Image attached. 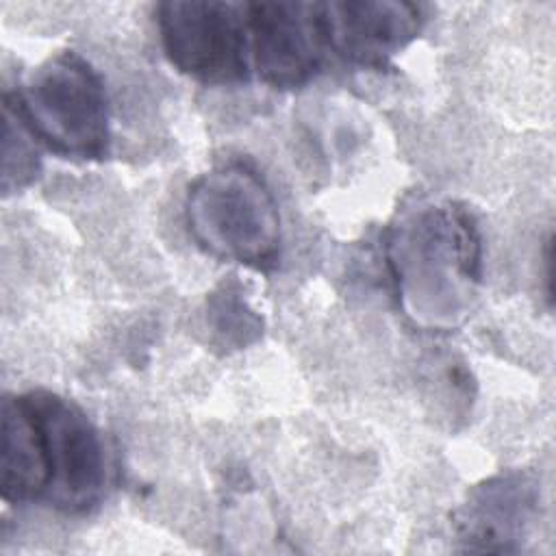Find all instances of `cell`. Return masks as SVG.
Wrapping results in <instances>:
<instances>
[{
    "mask_svg": "<svg viewBox=\"0 0 556 556\" xmlns=\"http://www.w3.org/2000/svg\"><path fill=\"white\" fill-rule=\"evenodd\" d=\"M400 308L415 328L447 332L473 311L482 243L471 215L452 202L419 204L387 237Z\"/></svg>",
    "mask_w": 556,
    "mask_h": 556,
    "instance_id": "cell-1",
    "label": "cell"
},
{
    "mask_svg": "<svg viewBox=\"0 0 556 556\" xmlns=\"http://www.w3.org/2000/svg\"><path fill=\"white\" fill-rule=\"evenodd\" d=\"M185 219L195 243L222 261L269 269L280 254V213L265 180L232 163L202 174L187 193Z\"/></svg>",
    "mask_w": 556,
    "mask_h": 556,
    "instance_id": "cell-2",
    "label": "cell"
},
{
    "mask_svg": "<svg viewBox=\"0 0 556 556\" xmlns=\"http://www.w3.org/2000/svg\"><path fill=\"white\" fill-rule=\"evenodd\" d=\"M35 139L63 156L102 159L109 150V102L96 70L76 52L43 61L4 96Z\"/></svg>",
    "mask_w": 556,
    "mask_h": 556,
    "instance_id": "cell-3",
    "label": "cell"
},
{
    "mask_svg": "<svg viewBox=\"0 0 556 556\" xmlns=\"http://www.w3.org/2000/svg\"><path fill=\"white\" fill-rule=\"evenodd\" d=\"M159 33L169 63L206 85L252 76L245 4L182 0L159 4Z\"/></svg>",
    "mask_w": 556,
    "mask_h": 556,
    "instance_id": "cell-4",
    "label": "cell"
},
{
    "mask_svg": "<svg viewBox=\"0 0 556 556\" xmlns=\"http://www.w3.org/2000/svg\"><path fill=\"white\" fill-rule=\"evenodd\" d=\"M39 430L48 469L46 504L65 513L96 506L106 484V456L100 432L70 400L37 389L22 393Z\"/></svg>",
    "mask_w": 556,
    "mask_h": 556,
    "instance_id": "cell-5",
    "label": "cell"
},
{
    "mask_svg": "<svg viewBox=\"0 0 556 556\" xmlns=\"http://www.w3.org/2000/svg\"><path fill=\"white\" fill-rule=\"evenodd\" d=\"M250 70L276 89L306 85L326 50L317 4L248 2Z\"/></svg>",
    "mask_w": 556,
    "mask_h": 556,
    "instance_id": "cell-6",
    "label": "cell"
},
{
    "mask_svg": "<svg viewBox=\"0 0 556 556\" xmlns=\"http://www.w3.org/2000/svg\"><path fill=\"white\" fill-rule=\"evenodd\" d=\"M317 11L326 48L365 67H382L424 24L417 4L395 0H337L317 4Z\"/></svg>",
    "mask_w": 556,
    "mask_h": 556,
    "instance_id": "cell-7",
    "label": "cell"
},
{
    "mask_svg": "<svg viewBox=\"0 0 556 556\" xmlns=\"http://www.w3.org/2000/svg\"><path fill=\"white\" fill-rule=\"evenodd\" d=\"M536 489L519 473L480 484L458 510L456 530L469 549L513 552L536 513Z\"/></svg>",
    "mask_w": 556,
    "mask_h": 556,
    "instance_id": "cell-8",
    "label": "cell"
},
{
    "mask_svg": "<svg viewBox=\"0 0 556 556\" xmlns=\"http://www.w3.org/2000/svg\"><path fill=\"white\" fill-rule=\"evenodd\" d=\"M0 489L4 502H43L48 469L39 443L37 424L24 395H7L2 402Z\"/></svg>",
    "mask_w": 556,
    "mask_h": 556,
    "instance_id": "cell-9",
    "label": "cell"
},
{
    "mask_svg": "<svg viewBox=\"0 0 556 556\" xmlns=\"http://www.w3.org/2000/svg\"><path fill=\"white\" fill-rule=\"evenodd\" d=\"M20 113L4 98V146H2V191L11 193L30 185L39 174V154Z\"/></svg>",
    "mask_w": 556,
    "mask_h": 556,
    "instance_id": "cell-10",
    "label": "cell"
},
{
    "mask_svg": "<svg viewBox=\"0 0 556 556\" xmlns=\"http://www.w3.org/2000/svg\"><path fill=\"white\" fill-rule=\"evenodd\" d=\"M232 287L224 285L222 293H215L211 317H215V330L226 334V341L237 345L248 343V334H258V317L248 308L245 300L239 298Z\"/></svg>",
    "mask_w": 556,
    "mask_h": 556,
    "instance_id": "cell-11",
    "label": "cell"
}]
</instances>
